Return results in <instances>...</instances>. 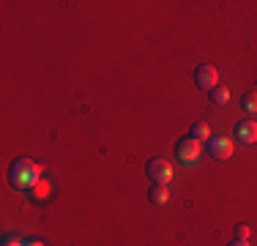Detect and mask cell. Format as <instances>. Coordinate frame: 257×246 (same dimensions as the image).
Instances as JSON below:
<instances>
[{
    "mask_svg": "<svg viewBox=\"0 0 257 246\" xmlns=\"http://www.w3.org/2000/svg\"><path fill=\"white\" fill-rule=\"evenodd\" d=\"M39 178H41V167L28 156L17 159V162L11 164V170H9L11 186L20 189V192H30L33 186H39Z\"/></svg>",
    "mask_w": 257,
    "mask_h": 246,
    "instance_id": "6da1fadb",
    "label": "cell"
},
{
    "mask_svg": "<svg viewBox=\"0 0 257 246\" xmlns=\"http://www.w3.org/2000/svg\"><path fill=\"white\" fill-rule=\"evenodd\" d=\"M203 156V143H197L194 137H183L178 145H175V159L183 164V167H192V164L200 162Z\"/></svg>",
    "mask_w": 257,
    "mask_h": 246,
    "instance_id": "7a4b0ae2",
    "label": "cell"
},
{
    "mask_svg": "<svg viewBox=\"0 0 257 246\" xmlns=\"http://www.w3.org/2000/svg\"><path fill=\"white\" fill-rule=\"evenodd\" d=\"M148 178L154 183L167 186V183L173 181V164H170L167 159H151L148 162Z\"/></svg>",
    "mask_w": 257,
    "mask_h": 246,
    "instance_id": "3957f363",
    "label": "cell"
},
{
    "mask_svg": "<svg viewBox=\"0 0 257 246\" xmlns=\"http://www.w3.org/2000/svg\"><path fill=\"white\" fill-rule=\"evenodd\" d=\"M194 85L203 90H213L219 88V71L213 69V66H197V71H194Z\"/></svg>",
    "mask_w": 257,
    "mask_h": 246,
    "instance_id": "277c9868",
    "label": "cell"
},
{
    "mask_svg": "<svg viewBox=\"0 0 257 246\" xmlns=\"http://www.w3.org/2000/svg\"><path fill=\"white\" fill-rule=\"evenodd\" d=\"M208 151H211L213 159L224 162V159H230V153H232V140H227V137H211V140H208Z\"/></svg>",
    "mask_w": 257,
    "mask_h": 246,
    "instance_id": "5b68a950",
    "label": "cell"
},
{
    "mask_svg": "<svg viewBox=\"0 0 257 246\" xmlns=\"http://www.w3.org/2000/svg\"><path fill=\"white\" fill-rule=\"evenodd\" d=\"M235 140H238V143H243V145L257 143V123L254 120L238 123V126H235Z\"/></svg>",
    "mask_w": 257,
    "mask_h": 246,
    "instance_id": "8992f818",
    "label": "cell"
},
{
    "mask_svg": "<svg viewBox=\"0 0 257 246\" xmlns=\"http://www.w3.org/2000/svg\"><path fill=\"white\" fill-rule=\"evenodd\" d=\"M189 137H194L197 143H205V140H211V129H208V123H203V120L192 123V129H189Z\"/></svg>",
    "mask_w": 257,
    "mask_h": 246,
    "instance_id": "52a82bcc",
    "label": "cell"
},
{
    "mask_svg": "<svg viewBox=\"0 0 257 246\" xmlns=\"http://www.w3.org/2000/svg\"><path fill=\"white\" fill-rule=\"evenodd\" d=\"M151 200H154V205H164V202L170 200V189L162 186V183H156V186L151 189Z\"/></svg>",
    "mask_w": 257,
    "mask_h": 246,
    "instance_id": "ba28073f",
    "label": "cell"
},
{
    "mask_svg": "<svg viewBox=\"0 0 257 246\" xmlns=\"http://www.w3.org/2000/svg\"><path fill=\"white\" fill-rule=\"evenodd\" d=\"M211 101H213V104H219V107H222V104H227V101H230V90L224 88V85L213 88V90H211Z\"/></svg>",
    "mask_w": 257,
    "mask_h": 246,
    "instance_id": "9c48e42d",
    "label": "cell"
},
{
    "mask_svg": "<svg viewBox=\"0 0 257 246\" xmlns=\"http://www.w3.org/2000/svg\"><path fill=\"white\" fill-rule=\"evenodd\" d=\"M241 107L246 109V112L257 115V93H243L241 96Z\"/></svg>",
    "mask_w": 257,
    "mask_h": 246,
    "instance_id": "30bf717a",
    "label": "cell"
},
{
    "mask_svg": "<svg viewBox=\"0 0 257 246\" xmlns=\"http://www.w3.org/2000/svg\"><path fill=\"white\" fill-rule=\"evenodd\" d=\"M232 235H235V241H249V224H235Z\"/></svg>",
    "mask_w": 257,
    "mask_h": 246,
    "instance_id": "8fae6325",
    "label": "cell"
},
{
    "mask_svg": "<svg viewBox=\"0 0 257 246\" xmlns=\"http://www.w3.org/2000/svg\"><path fill=\"white\" fill-rule=\"evenodd\" d=\"M3 246H25V243H22V238H17V235H6Z\"/></svg>",
    "mask_w": 257,
    "mask_h": 246,
    "instance_id": "7c38bea8",
    "label": "cell"
},
{
    "mask_svg": "<svg viewBox=\"0 0 257 246\" xmlns=\"http://www.w3.org/2000/svg\"><path fill=\"white\" fill-rule=\"evenodd\" d=\"M230 246H249V241H235V238H232V243Z\"/></svg>",
    "mask_w": 257,
    "mask_h": 246,
    "instance_id": "4fadbf2b",
    "label": "cell"
},
{
    "mask_svg": "<svg viewBox=\"0 0 257 246\" xmlns=\"http://www.w3.org/2000/svg\"><path fill=\"white\" fill-rule=\"evenodd\" d=\"M28 246H47V243H44V241H30Z\"/></svg>",
    "mask_w": 257,
    "mask_h": 246,
    "instance_id": "5bb4252c",
    "label": "cell"
}]
</instances>
